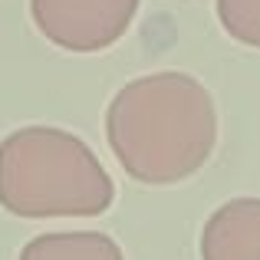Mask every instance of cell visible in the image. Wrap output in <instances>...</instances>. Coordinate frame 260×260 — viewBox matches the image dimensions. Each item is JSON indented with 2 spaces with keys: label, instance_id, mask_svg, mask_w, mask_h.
<instances>
[{
  "label": "cell",
  "instance_id": "obj_4",
  "mask_svg": "<svg viewBox=\"0 0 260 260\" xmlns=\"http://www.w3.org/2000/svg\"><path fill=\"white\" fill-rule=\"evenodd\" d=\"M201 260H260V198H231L201 228Z\"/></svg>",
  "mask_w": 260,
  "mask_h": 260
},
{
  "label": "cell",
  "instance_id": "obj_5",
  "mask_svg": "<svg viewBox=\"0 0 260 260\" xmlns=\"http://www.w3.org/2000/svg\"><path fill=\"white\" fill-rule=\"evenodd\" d=\"M17 260H125V254L99 231H53L26 241Z\"/></svg>",
  "mask_w": 260,
  "mask_h": 260
},
{
  "label": "cell",
  "instance_id": "obj_2",
  "mask_svg": "<svg viewBox=\"0 0 260 260\" xmlns=\"http://www.w3.org/2000/svg\"><path fill=\"white\" fill-rule=\"evenodd\" d=\"M115 184L79 135L56 125H26L0 142V208L17 217H99Z\"/></svg>",
  "mask_w": 260,
  "mask_h": 260
},
{
  "label": "cell",
  "instance_id": "obj_1",
  "mask_svg": "<svg viewBox=\"0 0 260 260\" xmlns=\"http://www.w3.org/2000/svg\"><path fill=\"white\" fill-rule=\"evenodd\" d=\"M106 139L132 181L178 184L208 165L217 145V109L204 83L188 73H148L112 95Z\"/></svg>",
  "mask_w": 260,
  "mask_h": 260
},
{
  "label": "cell",
  "instance_id": "obj_6",
  "mask_svg": "<svg viewBox=\"0 0 260 260\" xmlns=\"http://www.w3.org/2000/svg\"><path fill=\"white\" fill-rule=\"evenodd\" d=\"M214 7L231 40L260 50V0H214Z\"/></svg>",
  "mask_w": 260,
  "mask_h": 260
},
{
  "label": "cell",
  "instance_id": "obj_3",
  "mask_svg": "<svg viewBox=\"0 0 260 260\" xmlns=\"http://www.w3.org/2000/svg\"><path fill=\"white\" fill-rule=\"evenodd\" d=\"M142 0H30V17L66 53H102L128 33Z\"/></svg>",
  "mask_w": 260,
  "mask_h": 260
}]
</instances>
